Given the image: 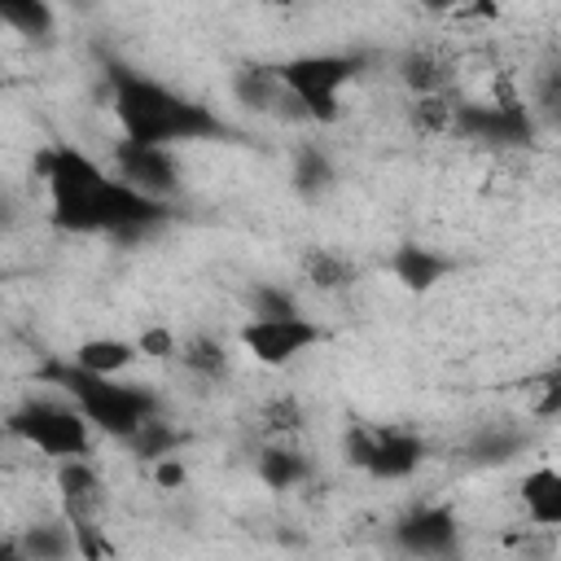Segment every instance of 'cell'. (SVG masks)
Masks as SVG:
<instances>
[{
    "label": "cell",
    "mask_w": 561,
    "mask_h": 561,
    "mask_svg": "<svg viewBox=\"0 0 561 561\" xmlns=\"http://www.w3.org/2000/svg\"><path fill=\"white\" fill-rule=\"evenodd\" d=\"M447 136L491 145V149H522L535 140V114L517 92H504L495 101H456Z\"/></svg>",
    "instance_id": "52a82bcc"
},
{
    "label": "cell",
    "mask_w": 561,
    "mask_h": 561,
    "mask_svg": "<svg viewBox=\"0 0 561 561\" xmlns=\"http://www.w3.org/2000/svg\"><path fill=\"white\" fill-rule=\"evenodd\" d=\"M522 508H526L530 526H539V530L561 526V473L552 465H535L522 478Z\"/></svg>",
    "instance_id": "5bb4252c"
},
{
    "label": "cell",
    "mask_w": 561,
    "mask_h": 561,
    "mask_svg": "<svg viewBox=\"0 0 561 561\" xmlns=\"http://www.w3.org/2000/svg\"><path fill=\"white\" fill-rule=\"evenodd\" d=\"M39 377L48 386L61 390V399H70L79 408V416L114 438V443H127L145 421L162 416V399L145 386V381H127V377H92L83 368H75L70 359H48L39 368Z\"/></svg>",
    "instance_id": "3957f363"
},
{
    "label": "cell",
    "mask_w": 561,
    "mask_h": 561,
    "mask_svg": "<svg viewBox=\"0 0 561 561\" xmlns=\"http://www.w3.org/2000/svg\"><path fill=\"white\" fill-rule=\"evenodd\" d=\"M526 434L522 430H513V425H482L469 443H465V460L469 465H508L513 456H522L526 451Z\"/></svg>",
    "instance_id": "ffe728a7"
},
{
    "label": "cell",
    "mask_w": 561,
    "mask_h": 561,
    "mask_svg": "<svg viewBox=\"0 0 561 561\" xmlns=\"http://www.w3.org/2000/svg\"><path fill=\"white\" fill-rule=\"evenodd\" d=\"M359 70H364V53H298L276 61V75L302 105L307 123H337L342 88L355 83Z\"/></svg>",
    "instance_id": "5b68a950"
},
{
    "label": "cell",
    "mask_w": 561,
    "mask_h": 561,
    "mask_svg": "<svg viewBox=\"0 0 561 561\" xmlns=\"http://www.w3.org/2000/svg\"><path fill=\"white\" fill-rule=\"evenodd\" d=\"M175 359H180V368H184L188 377H197V381H224V377L232 373V351H228L215 333H193V337H184V342L175 346Z\"/></svg>",
    "instance_id": "2e32d148"
},
{
    "label": "cell",
    "mask_w": 561,
    "mask_h": 561,
    "mask_svg": "<svg viewBox=\"0 0 561 561\" xmlns=\"http://www.w3.org/2000/svg\"><path fill=\"white\" fill-rule=\"evenodd\" d=\"M232 92H237V101H241L245 110H254V114L285 118V123H307L302 105H298L294 92L280 83L276 66H259V61L241 66V70L232 75Z\"/></svg>",
    "instance_id": "7c38bea8"
},
{
    "label": "cell",
    "mask_w": 561,
    "mask_h": 561,
    "mask_svg": "<svg viewBox=\"0 0 561 561\" xmlns=\"http://www.w3.org/2000/svg\"><path fill=\"white\" fill-rule=\"evenodd\" d=\"M245 307H250V320H289V316H302L294 289L272 285V280L254 285V289L245 294Z\"/></svg>",
    "instance_id": "d4e9b609"
},
{
    "label": "cell",
    "mask_w": 561,
    "mask_h": 561,
    "mask_svg": "<svg viewBox=\"0 0 561 561\" xmlns=\"http://www.w3.org/2000/svg\"><path fill=\"white\" fill-rule=\"evenodd\" d=\"M4 438H9V434H4V425H0V447H4Z\"/></svg>",
    "instance_id": "4dcf8cb0"
},
{
    "label": "cell",
    "mask_w": 561,
    "mask_h": 561,
    "mask_svg": "<svg viewBox=\"0 0 561 561\" xmlns=\"http://www.w3.org/2000/svg\"><path fill=\"white\" fill-rule=\"evenodd\" d=\"M0 561H22V557H18V543H4V539H0Z\"/></svg>",
    "instance_id": "f546056e"
},
{
    "label": "cell",
    "mask_w": 561,
    "mask_h": 561,
    "mask_svg": "<svg viewBox=\"0 0 561 561\" xmlns=\"http://www.w3.org/2000/svg\"><path fill=\"white\" fill-rule=\"evenodd\" d=\"M175 346H180V337L167 324H149L136 337V355L140 359H175Z\"/></svg>",
    "instance_id": "83f0119b"
},
{
    "label": "cell",
    "mask_w": 561,
    "mask_h": 561,
    "mask_svg": "<svg viewBox=\"0 0 561 561\" xmlns=\"http://www.w3.org/2000/svg\"><path fill=\"white\" fill-rule=\"evenodd\" d=\"M136 359H140L136 342H127V337H83L70 355V364L92 373V377H123Z\"/></svg>",
    "instance_id": "9a60e30c"
},
{
    "label": "cell",
    "mask_w": 561,
    "mask_h": 561,
    "mask_svg": "<svg viewBox=\"0 0 561 561\" xmlns=\"http://www.w3.org/2000/svg\"><path fill=\"white\" fill-rule=\"evenodd\" d=\"M18 557H22V561H70V557H79V552H75L70 526H66L61 517H53V522H35V526L22 530Z\"/></svg>",
    "instance_id": "ac0fdd59"
},
{
    "label": "cell",
    "mask_w": 561,
    "mask_h": 561,
    "mask_svg": "<svg viewBox=\"0 0 561 561\" xmlns=\"http://www.w3.org/2000/svg\"><path fill=\"white\" fill-rule=\"evenodd\" d=\"M114 175L153 202H175V193H180V162L171 149H158V145L118 140L114 145Z\"/></svg>",
    "instance_id": "8fae6325"
},
{
    "label": "cell",
    "mask_w": 561,
    "mask_h": 561,
    "mask_svg": "<svg viewBox=\"0 0 561 561\" xmlns=\"http://www.w3.org/2000/svg\"><path fill=\"white\" fill-rule=\"evenodd\" d=\"M333 180H337L333 158L320 145H298V153H294V188L302 197H320V193L333 188Z\"/></svg>",
    "instance_id": "cb8c5ba5"
},
{
    "label": "cell",
    "mask_w": 561,
    "mask_h": 561,
    "mask_svg": "<svg viewBox=\"0 0 561 561\" xmlns=\"http://www.w3.org/2000/svg\"><path fill=\"white\" fill-rule=\"evenodd\" d=\"M425 438L403 425H351L346 430V460L377 482H403L425 460Z\"/></svg>",
    "instance_id": "ba28073f"
},
{
    "label": "cell",
    "mask_w": 561,
    "mask_h": 561,
    "mask_svg": "<svg viewBox=\"0 0 561 561\" xmlns=\"http://www.w3.org/2000/svg\"><path fill=\"white\" fill-rule=\"evenodd\" d=\"M110 110L123 127V140L136 145H184V140H228L232 127L202 101L131 70V66H110Z\"/></svg>",
    "instance_id": "7a4b0ae2"
},
{
    "label": "cell",
    "mask_w": 561,
    "mask_h": 561,
    "mask_svg": "<svg viewBox=\"0 0 561 561\" xmlns=\"http://www.w3.org/2000/svg\"><path fill=\"white\" fill-rule=\"evenodd\" d=\"M451 92H438V96H412L408 105V123L412 131L421 136H447L451 131Z\"/></svg>",
    "instance_id": "484cf974"
},
{
    "label": "cell",
    "mask_w": 561,
    "mask_h": 561,
    "mask_svg": "<svg viewBox=\"0 0 561 561\" xmlns=\"http://www.w3.org/2000/svg\"><path fill=\"white\" fill-rule=\"evenodd\" d=\"M180 443H184V434L167 421V416H153V421H145L123 447L136 456V460H149V465H158V460H167V456H175L180 451Z\"/></svg>",
    "instance_id": "603a6c76"
},
{
    "label": "cell",
    "mask_w": 561,
    "mask_h": 561,
    "mask_svg": "<svg viewBox=\"0 0 561 561\" xmlns=\"http://www.w3.org/2000/svg\"><path fill=\"white\" fill-rule=\"evenodd\" d=\"M4 434L61 460H88L92 451V425L79 416V408L70 399H22L18 408L4 412Z\"/></svg>",
    "instance_id": "277c9868"
},
{
    "label": "cell",
    "mask_w": 561,
    "mask_h": 561,
    "mask_svg": "<svg viewBox=\"0 0 561 561\" xmlns=\"http://www.w3.org/2000/svg\"><path fill=\"white\" fill-rule=\"evenodd\" d=\"M0 26L22 39H48L57 26V13L44 0H0Z\"/></svg>",
    "instance_id": "7402d4cb"
},
{
    "label": "cell",
    "mask_w": 561,
    "mask_h": 561,
    "mask_svg": "<svg viewBox=\"0 0 561 561\" xmlns=\"http://www.w3.org/2000/svg\"><path fill=\"white\" fill-rule=\"evenodd\" d=\"M57 500H61V522L75 535V552L83 561H105L110 539H105V478L96 473L92 460H61L57 465Z\"/></svg>",
    "instance_id": "8992f818"
},
{
    "label": "cell",
    "mask_w": 561,
    "mask_h": 561,
    "mask_svg": "<svg viewBox=\"0 0 561 561\" xmlns=\"http://www.w3.org/2000/svg\"><path fill=\"white\" fill-rule=\"evenodd\" d=\"M0 31H4V26H0Z\"/></svg>",
    "instance_id": "e575fe53"
},
{
    "label": "cell",
    "mask_w": 561,
    "mask_h": 561,
    "mask_svg": "<svg viewBox=\"0 0 561 561\" xmlns=\"http://www.w3.org/2000/svg\"><path fill=\"white\" fill-rule=\"evenodd\" d=\"M302 403L294 399V394H276L267 408H263V434L272 438V443H285V438H294L298 430H302Z\"/></svg>",
    "instance_id": "4316f807"
},
{
    "label": "cell",
    "mask_w": 561,
    "mask_h": 561,
    "mask_svg": "<svg viewBox=\"0 0 561 561\" xmlns=\"http://www.w3.org/2000/svg\"><path fill=\"white\" fill-rule=\"evenodd\" d=\"M298 267H302V280L311 289H320V294H337V289H351L355 285V263L342 259L337 250H324V245L302 250Z\"/></svg>",
    "instance_id": "d6986e66"
},
{
    "label": "cell",
    "mask_w": 561,
    "mask_h": 561,
    "mask_svg": "<svg viewBox=\"0 0 561 561\" xmlns=\"http://www.w3.org/2000/svg\"><path fill=\"white\" fill-rule=\"evenodd\" d=\"M259 478L272 491H294V486H302L311 478V460L302 451H294L289 443H267L259 451Z\"/></svg>",
    "instance_id": "44dd1931"
},
{
    "label": "cell",
    "mask_w": 561,
    "mask_h": 561,
    "mask_svg": "<svg viewBox=\"0 0 561 561\" xmlns=\"http://www.w3.org/2000/svg\"><path fill=\"white\" fill-rule=\"evenodd\" d=\"M0 228H4V206H0Z\"/></svg>",
    "instance_id": "1f68e13d"
},
{
    "label": "cell",
    "mask_w": 561,
    "mask_h": 561,
    "mask_svg": "<svg viewBox=\"0 0 561 561\" xmlns=\"http://www.w3.org/2000/svg\"><path fill=\"white\" fill-rule=\"evenodd\" d=\"M390 539L408 561H447L460 548V522L447 504H416L394 522Z\"/></svg>",
    "instance_id": "30bf717a"
},
{
    "label": "cell",
    "mask_w": 561,
    "mask_h": 561,
    "mask_svg": "<svg viewBox=\"0 0 561 561\" xmlns=\"http://www.w3.org/2000/svg\"><path fill=\"white\" fill-rule=\"evenodd\" d=\"M0 280H4V272H0Z\"/></svg>",
    "instance_id": "836d02e7"
},
{
    "label": "cell",
    "mask_w": 561,
    "mask_h": 561,
    "mask_svg": "<svg viewBox=\"0 0 561 561\" xmlns=\"http://www.w3.org/2000/svg\"><path fill=\"white\" fill-rule=\"evenodd\" d=\"M0 88H4V79H0Z\"/></svg>",
    "instance_id": "d6a6232c"
},
{
    "label": "cell",
    "mask_w": 561,
    "mask_h": 561,
    "mask_svg": "<svg viewBox=\"0 0 561 561\" xmlns=\"http://www.w3.org/2000/svg\"><path fill=\"white\" fill-rule=\"evenodd\" d=\"M241 351L250 359H259L263 368H289L298 355H307L311 346L324 342V329L307 316H289V320H245L237 333Z\"/></svg>",
    "instance_id": "9c48e42d"
},
{
    "label": "cell",
    "mask_w": 561,
    "mask_h": 561,
    "mask_svg": "<svg viewBox=\"0 0 561 561\" xmlns=\"http://www.w3.org/2000/svg\"><path fill=\"white\" fill-rule=\"evenodd\" d=\"M386 267H390V276L403 285V289H412V294H425V289H434L456 263L447 259V254H438V250H430V245H416V241H403V245H394V254L386 259Z\"/></svg>",
    "instance_id": "4fadbf2b"
},
{
    "label": "cell",
    "mask_w": 561,
    "mask_h": 561,
    "mask_svg": "<svg viewBox=\"0 0 561 561\" xmlns=\"http://www.w3.org/2000/svg\"><path fill=\"white\" fill-rule=\"evenodd\" d=\"M35 175L48 188V219L75 237L140 241L175 215V202H153L105 171L92 153L70 140H53L35 153Z\"/></svg>",
    "instance_id": "6da1fadb"
},
{
    "label": "cell",
    "mask_w": 561,
    "mask_h": 561,
    "mask_svg": "<svg viewBox=\"0 0 561 561\" xmlns=\"http://www.w3.org/2000/svg\"><path fill=\"white\" fill-rule=\"evenodd\" d=\"M399 79L408 83L412 96H438L451 83V61L434 48H408L399 57Z\"/></svg>",
    "instance_id": "e0dca14e"
},
{
    "label": "cell",
    "mask_w": 561,
    "mask_h": 561,
    "mask_svg": "<svg viewBox=\"0 0 561 561\" xmlns=\"http://www.w3.org/2000/svg\"><path fill=\"white\" fill-rule=\"evenodd\" d=\"M158 482H162V486H180V482H184V469H180V460H175V456L158 460Z\"/></svg>",
    "instance_id": "f1b7e54d"
}]
</instances>
